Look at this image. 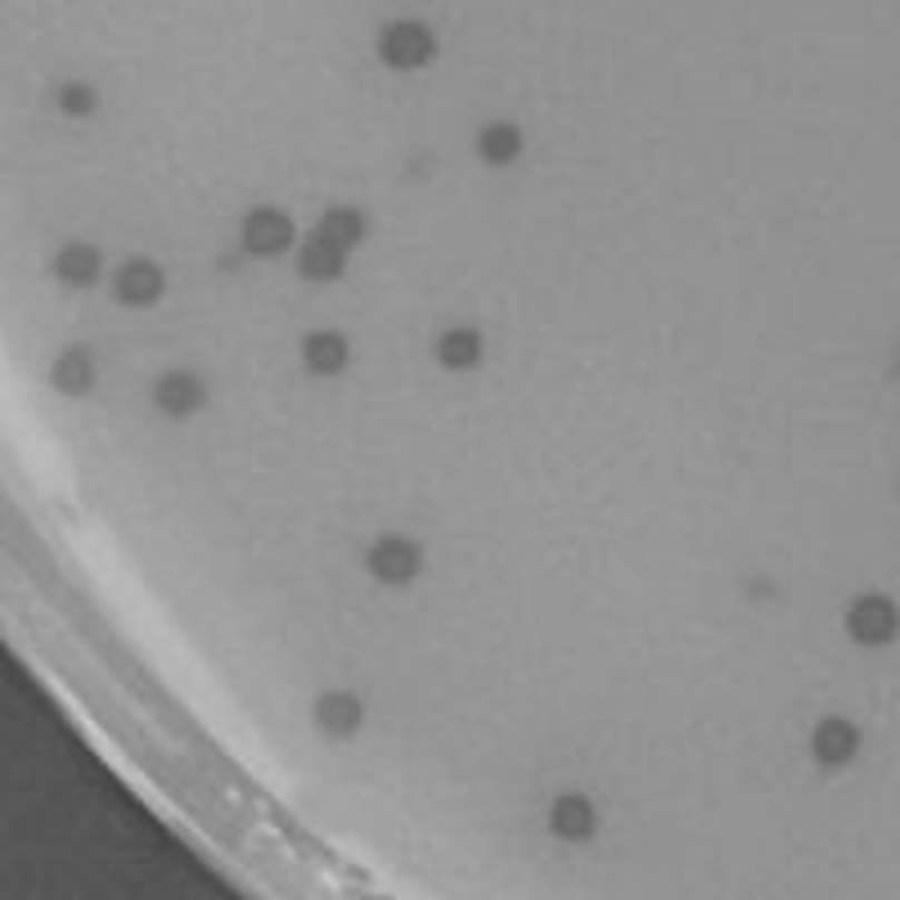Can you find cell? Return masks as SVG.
<instances>
[{
  "label": "cell",
  "mask_w": 900,
  "mask_h": 900,
  "mask_svg": "<svg viewBox=\"0 0 900 900\" xmlns=\"http://www.w3.org/2000/svg\"><path fill=\"white\" fill-rule=\"evenodd\" d=\"M379 55H383L392 68H423V63H432L437 41H432V32L419 28V23H392V28L383 32V41H379Z\"/></svg>",
  "instance_id": "obj_1"
},
{
  "label": "cell",
  "mask_w": 900,
  "mask_h": 900,
  "mask_svg": "<svg viewBox=\"0 0 900 900\" xmlns=\"http://www.w3.org/2000/svg\"><path fill=\"white\" fill-rule=\"evenodd\" d=\"M478 356H482V333H473V329H450L437 343V361L450 370H469V365H478Z\"/></svg>",
  "instance_id": "obj_12"
},
{
  "label": "cell",
  "mask_w": 900,
  "mask_h": 900,
  "mask_svg": "<svg viewBox=\"0 0 900 900\" xmlns=\"http://www.w3.org/2000/svg\"><path fill=\"white\" fill-rule=\"evenodd\" d=\"M855 747H860V738H855V730L847 721H838V716L820 721V730H815V756L824 765H847L855 756Z\"/></svg>",
  "instance_id": "obj_6"
},
{
  "label": "cell",
  "mask_w": 900,
  "mask_h": 900,
  "mask_svg": "<svg viewBox=\"0 0 900 900\" xmlns=\"http://www.w3.org/2000/svg\"><path fill=\"white\" fill-rule=\"evenodd\" d=\"M154 397H158V405H163L167 414H189V410L203 405V383H198L194 374H167Z\"/></svg>",
  "instance_id": "obj_11"
},
{
  "label": "cell",
  "mask_w": 900,
  "mask_h": 900,
  "mask_svg": "<svg viewBox=\"0 0 900 900\" xmlns=\"http://www.w3.org/2000/svg\"><path fill=\"white\" fill-rule=\"evenodd\" d=\"M302 356H306V365L315 374H338V370L348 365V338L343 333H311Z\"/></svg>",
  "instance_id": "obj_9"
},
{
  "label": "cell",
  "mask_w": 900,
  "mask_h": 900,
  "mask_svg": "<svg viewBox=\"0 0 900 900\" xmlns=\"http://www.w3.org/2000/svg\"><path fill=\"white\" fill-rule=\"evenodd\" d=\"M847 626H851V635L860 644H887L896 635V608L887 599H878V595H864V599L851 604Z\"/></svg>",
  "instance_id": "obj_4"
},
{
  "label": "cell",
  "mask_w": 900,
  "mask_h": 900,
  "mask_svg": "<svg viewBox=\"0 0 900 900\" xmlns=\"http://www.w3.org/2000/svg\"><path fill=\"white\" fill-rule=\"evenodd\" d=\"M297 266H302L306 280H338V275H343V248H333V244H324V239H311V244L302 248Z\"/></svg>",
  "instance_id": "obj_13"
},
{
  "label": "cell",
  "mask_w": 900,
  "mask_h": 900,
  "mask_svg": "<svg viewBox=\"0 0 900 900\" xmlns=\"http://www.w3.org/2000/svg\"><path fill=\"white\" fill-rule=\"evenodd\" d=\"M549 829L558 838H590L595 833V806L586 798H558L549 811Z\"/></svg>",
  "instance_id": "obj_7"
},
{
  "label": "cell",
  "mask_w": 900,
  "mask_h": 900,
  "mask_svg": "<svg viewBox=\"0 0 900 900\" xmlns=\"http://www.w3.org/2000/svg\"><path fill=\"white\" fill-rule=\"evenodd\" d=\"M419 545L405 540V536H383L374 549H370V573L379 581H392V586H405L414 573H419Z\"/></svg>",
  "instance_id": "obj_3"
},
{
  "label": "cell",
  "mask_w": 900,
  "mask_h": 900,
  "mask_svg": "<svg viewBox=\"0 0 900 900\" xmlns=\"http://www.w3.org/2000/svg\"><path fill=\"white\" fill-rule=\"evenodd\" d=\"M55 383H59L63 392H86V388L95 383V361H90V352H81V348L63 352L59 365H55Z\"/></svg>",
  "instance_id": "obj_16"
},
{
  "label": "cell",
  "mask_w": 900,
  "mask_h": 900,
  "mask_svg": "<svg viewBox=\"0 0 900 900\" xmlns=\"http://www.w3.org/2000/svg\"><path fill=\"white\" fill-rule=\"evenodd\" d=\"M163 293V271L154 262H127L118 271V297L131 306H149Z\"/></svg>",
  "instance_id": "obj_5"
},
{
  "label": "cell",
  "mask_w": 900,
  "mask_h": 900,
  "mask_svg": "<svg viewBox=\"0 0 900 900\" xmlns=\"http://www.w3.org/2000/svg\"><path fill=\"white\" fill-rule=\"evenodd\" d=\"M59 104H63L68 113H77V118H81V113H90V108H95V90H90V86H63Z\"/></svg>",
  "instance_id": "obj_17"
},
{
  "label": "cell",
  "mask_w": 900,
  "mask_h": 900,
  "mask_svg": "<svg viewBox=\"0 0 900 900\" xmlns=\"http://www.w3.org/2000/svg\"><path fill=\"white\" fill-rule=\"evenodd\" d=\"M293 244V221L275 207H257L248 212L244 221V248L257 253V257H280L284 248Z\"/></svg>",
  "instance_id": "obj_2"
},
{
  "label": "cell",
  "mask_w": 900,
  "mask_h": 900,
  "mask_svg": "<svg viewBox=\"0 0 900 900\" xmlns=\"http://www.w3.org/2000/svg\"><path fill=\"white\" fill-rule=\"evenodd\" d=\"M55 271L68 280V284H95L99 280V253L90 244H68L55 262Z\"/></svg>",
  "instance_id": "obj_14"
},
{
  "label": "cell",
  "mask_w": 900,
  "mask_h": 900,
  "mask_svg": "<svg viewBox=\"0 0 900 900\" xmlns=\"http://www.w3.org/2000/svg\"><path fill=\"white\" fill-rule=\"evenodd\" d=\"M478 149H482V158L487 163H513L518 154H522V136H518V127H509V123H496V127H487L482 136H478Z\"/></svg>",
  "instance_id": "obj_15"
},
{
  "label": "cell",
  "mask_w": 900,
  "mask_h": 900,
  "mask_svg": "<svg viewBox=\"0 0 900 900\" xmlns=\"http://www.w3.org/2000/svg\"><path fill=\"white\" fill-rule=\"evenodd\" d=\"M320 239L324 244H333V248H356L361 239H365V216L356 212V207H333V212H324V221H320Z\"/></svg>",
  "instance_id": "obj_8"
},
{
  "label": "cell",
  "mask_w": 900,
  "mask_h": 900,
  "mask_svg": "<svg viewBox=\"0 0 900 900\" xmlns=\"http://www.w3.org/2000/svg\"><path fill=\"white\" fill-rule=\"evenodd\" d=\"M315 721L324 734H352L361 725V703L352 694H324L315 703Z\"/></svg>",
  "instance_id": "obj_10"
}]
</instances>
